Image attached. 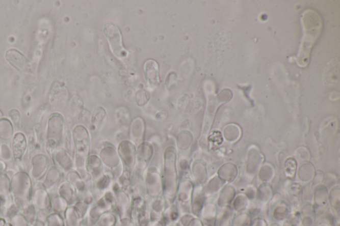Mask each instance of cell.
Listing matches in <instances>:
<instances>
[{"instance_id":"8","label":"cell","mask_w":340,"mask_h":226,"mask_svg":"<svg viewBox=\"0 0 340 226\" xmlns=\"http://www.w3.org/2000/svg\"><path fill=\"white\" fill-rule=\"evenodd\" d=\"M31 203L37 212L51 209V196L48 191L43 187L42 184L33 190Z\"/></svg>"},{"instance_id":"5","label":"cell","mask_w":340,"mask_h":226,"mask_svg":"<svg viewBox=\"0 0 340 226\" xmlns=\"http://www.w3.org/2000/svg\"><path fill=\"white\" fill-rule=\"evenodd\" d=\"M8 62L21 73L28 74L32 72V65L23 54L16 49L8 50L6 54Z\"/></svg>"},{"instance_id":"14","label":"cell","mask_w":340,"mask_h":226,"mask_svg":"<svg viewBox=\"0 0 340 226\" xmlns=\"http://www.w3.org/2000/svg\"><path fill=\"white\" fill-rule=\"evenodd\" d=\"M58 195L64 199L69 206H72L75 204L74 192L69 184L63 183L61 185L59 188Z\"/></svg>"},{"instance_id":"27","label":"cell","mask_w":340,"mask_h":226,"mask_svg":"<svg viewBox=\"0 0 340 226\" xmlns=\"http://www.w3.org/2000/svg\"><path fill=\"white\" fill-rule=\"evenodd\" d=\"M166 226H177V225L176 224V223H172V224H169Z\"/></svg>"},{"instance_id":"12","label":"cell","mask_w":340,"mask_h":226,"mask_svg":"<svg viewBox=\"0 0 340 226\" xmlns=\"http://www.w3.org/2000/svg\"><path fill=\"white\" fill-rule=\"evenodd\" d=\"M69 207L67 202L59 195L51 197V210L54 214H58L63 218Z\"/></svg>"},{"instance_id":"1","label":"cell","mask_w":340,"mask_h":226,"mask_svg":"<svg viewBox=\"0 0 340 226\" xmlns=\"http://www.w3.org/2000/svg\"><path fill=\"white\" fill-rule=\"evenodd\" d=\"M33 190L32 178L25 171L17 172L11 179V191L19 212H23L32 205Z\"/></svg>"},{"instance_id":"13","label":"cell","mask_w":340,"mask_h":226,"mask_svg":"<svg viewBox=\"0 0 340 226\" xmlns=\"http://www.w3.org/2000/svg\"><path fill=\"white\" fill-rule=\"evenodd\" d=\"M14 135V127L10 120L6 118L0 119V139L4 142H9Z\"/></svg>"},{"instance_id":"17","label":"cell","mask_w":340,"mask_h":226,"mask_svg":"<svg viewBox=\"0 0 340 226\" xmlns=\"http://www.w3.org/2000/svg\"><path fill=\"white\" fill-rule=\"evenodd\" d=\"M12 151L10 147L6 144H2L0 147V160L8 163L12 161Z\"/></svg>"},{"instance_id":"22","label":"cell","mask_w":340,"mask_h":226,"mask_svg":"<svg viewBox=\"0 0 340 226\" xmlns=\"http://www.w3.org/2000/svg\"><path fill=\"white\" fill-rule=\"evenodd\" d=\"M115 226H136L130 218L117 219Z\"/></svg>"},{"instance_id":"2","label":"cell","mask_w":340,"mask_h":226,"mask_svg":"<svg viewBox=\"0 0 340 226\" xmlns=\"http://www.w3.org/2000/svg\"><path fill=\"white\" fill-rule=\"evenodd\" d=\"M65 122L61 114H54L48 121L47 131V151L51 156L62 144Z\"/></svg>"},{"instance_id":"19","label":"cell","mask_w":340,"mask_h":226,"mask_svg":"<svg viewBox=\"0 0 340 226\" xmlns=\"http://www.w3.org/2000/svg\"><path fill=\"white\" fill-rule=\"evenodd\" d=\"M45 226H64V220L59 215L52 213L48 217Z\"/></svg>"},{"instance_id":"4","label":"cell","mask_w":340,"mask_h":226,"mask_svg":"<svg viewBox=\"0 0 340 226\" xmlns=\"http://www.w3.org/2000/svg\"><path fill=\"white\" fill-rule=\"evenodd\" d=\"M103 33L108 41L112 52L118 59H124L128 55V52L124 49L121 32L115 24H105Z\"/></svg>"},{"instance_id":"15","label":"cell","mask_w":340,"mask_h":226,"mask_svg":"<svg viewBox=\"0 0 340 226\" xmlns=\"http://www.w3.org/2000/svg\"><path fill=\"white\" fill-rule=\"evenodd\" d=\"M64 226H81V219L72 206H69L66 211L64 218Z\"/></svg>"},{"instance_id":"16","label":"cell","mask_w":340,"mask_h":226,"mask_svg":"<svg viewBox=\"0 0 340 226\" xmlns=\"http://www.w3.org/2000/svg\"><path fill=\"white\" fill-rule=\"evenodd\" d=\"M117 218L112 212L103 214L94 226H115Z\"/></svg>"},{"instance_id":"7","label":"cell","mask_w":340,"mask_h":226,"mask_svg":"<svg viewBox=\"0 0 340 226\" xmlns=\"http://www.w3.org/2000/svg\"><path fill=\"white\" fill-rule=\"evenodd\" d=\"M144 75L149 88L156 89L160 84L159 63L153 59L146 61L144 65Z\"/></svg>"},{"instance_id":"28","label":"cell","mask_w":340,"mask_h":226,"mask_svg":"<svg viewBox=\"0 0 340 226\" xmlns=\"http://www.w3.org/2000/svg\"><path fill=\"white\" fill-rule=\"evenodd\" d=\"M0 215H1V203H0Z\"/></svg>"},{"instance_id":"18","label":"cell","mask_w":340,"mask_h":226,"mask_svg":"<svg viewBox=\"0 0 340 226\" xmlns=\"http://www.w3.org/2000/svg\"><path fill=\"white\" fill-rule=\"evenodd\" d=\"M11 226H30L27 219L20 212H17L10 219Z\"/></svg>"},{"instance_id":"23","label":"cell","mask_w":340,"mask_h":226,"mask_svg":"<svg viewBox=\"0 0 340 226\" xmlns=\"http://www.w3.org/2000/svg\"><path fill=\"white\" fill-rule=\"evenodd\" d=\"M146 226H164L162 221L150 220Z\"/></svg>"},{"instance_id":"6","label":"cell","mask_w":340,"mask_h":226,"mask_svg":"<svg viewBox=\"0 0 340 226\" xmlns=\"http://www.w3.org/2000/svg\"><path fill=\"white\" fill-rule=\"evenodd\" d=\"M49 159L47 155L37 154L32 159V172L31 176L35 181L43 179L49 170Z\"/></svg>"},{"instance_id":"10","label":"cell","mask_w":340,"mask_h":226,"mask_svg":"<svg viewBox=\"0 0 340 226\" xmlns=\"http://www.w3.org/2000/svg\"><path fill=\"white\" fill-rule=\"evenodd\" d=\"M61 173L59 168L56 166H52L47 171V174L45 177V179L43 181L42 185L46 190L49 191L54 188L57 184L60 181L61 179Z\"/></svg>"},{"instance_id":"3","label":"cell","mask_w":340,"mask_h":226,"mask_svg":"<svg viewBox=\"0 0 340 226\" xmlns=\"http://www.w3.org/2000/svg\"><path fill=\"white\" fill-rule=\"evenodd\" d=\"M0 203L1 213L6 218L10 219L19 211L11 191V179L6 173H0Z\"/></svg>"},{"instance_id":"20","label":"cell","mask_w":340,"mask_h":226,"mask_svg":"<svg viewBox=\"0 0 340 226\" xmlns=\"http://www.w3.org/2000/svg\"><path fill=\"white\" fill-rule=\"evenodd\" d=\"M105 116L104 109L102 108L101 107H97L94 111L93 117V122L94 125H99L102 122L103 118Z\"/></svg>"},{"instance_id":"21","label":"cell","mask_w":340,"mask_h":226,"mask_svg":"<svg viewBox=\"0 0 340 226\" xmlns=\"http://www.w3.org/2000/svg\"><path fill=\"white\" fill-rule=\"evenodd\" d=\"M9 116L15 126H19L21 122V115L17 109H13L9 111Z\"/></svg>"},{"instance_id":"26","label":"cell","mask_w":340,"mask_h":226,"mask_svg":"<svg viewBox=\"0 0 340 226\" xmlns=\"http://www.w3.org/2000/svg\"><path fill=\"white\" fill-rule=\"evenodd\" d=\"M6 221L5 219L0 218V226H5Z\"/></svg>"},{"instance_id":"11","label":"cell","mask_w":340,"mask_h":226,"mask_svg":"<svg viewBox=\"0 0 340 226\" xmlns=\"http://www.w3.org/2000/svg\"><path fill=\"white\" fill-rule=\"evenodd\" d=\"M55 163L65 171H69L72 166V161L67 151L63 149H58L53 154Z\"/></svg>"},{"instance_id":"9","label":"cell","mask_w":340,"mask_h":226,"mask_svg":"<svg viewBox=\"0 0 340 226\" xmlns=\"http://www.w3.org/2000/svg\"><path fill=\"white\" fill-rule=\"evenodd\" d=\"M27 140L23 133H17L12 138V151L15 163H22V159L27 150Z\"/></svg>"},{"instance_id":"25","label":"cell","mask_w":340,"mask_h":226,"mask_svg":"<svg viewBox=\"0 0 340 226\" xmlns=\"http://www.w3.org/2000/svg\"><path fill=\"white\" fill-rule=\"evenodd\" d=\"M30 226H45V223L36 219V220L30 223Z\"/></svg>"},{"instance_id":"24","label":"cell","mask_w":340,"mask_h":226,"mask_svg":"<svg viewBox=\"0 0 340 226\" xmlns=\"http://www.w3.org/2000/svg\"><path fill=\"white\" fill-rule=\"evenodd\" d=\"M7 171V163L0 160V173H5Z\"/></svg>"}]
</instances>
